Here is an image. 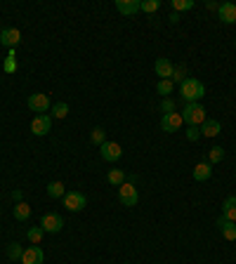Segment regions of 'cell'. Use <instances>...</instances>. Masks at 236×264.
<instances>
[{"label":"cell","instance_id":"obj_28","mask_svg":"<svg viewBox=\"0 0 236 264\" xmlns=\"http://www.w3.org/2000/svg\"><path fill=\"white\" fill-rule=\"evenodd\" d=\"M43 229H40V226H31V229H29V233H26V236H29V241H31L33 245H38L40 243V241H43Z\"/></svg>","mask_w":236,"mask_h":264},{"label":"cell","instance_id":"obj_10","mask_svg":"<svg viewBox=\"0 0 236 264\" xmlns=\"http://www.w3.org/2000/svg\"><path fill=\"white\" fill-rule=\"evenodd\" d=\"M19 42H22V31H19V29H2V33H0V45L14 50Z\"/></svg>","mask_w":236,"mask_h":264},{"label":"cell","instance_id":"obj_26","mask_svg":"<svg viewBox=\"0 0 236 264\" xmlns=\"http://www.w3.org/2000/svg\"><path fill=\"white\" fill-rule=\"evenodd\" d=\"M140 10L142 12H158L161 10V0H142V5H140Z\"/></svg>","mask_w":236,"mask_h":264},{"label":"cell","instance_id":"obj_33","mask_svg":"<svg viewBox=\"0 0 236 264\" xmlns=\"http://www.w3.org/2000/svg\"><path fill=\"white\" fill-rule=\"evenodd\" d=\"M184 74H187L184 66H175V71H172V83H184Z\"/></svg>","mask_w":236,"mask_h":264},{"label":"cell","instance_id":"obj_36","mask_svg":"<svg viewBox=\"0 0 236 264\" xmlns=\"http://www.w3.org/2000/svg\"><path fill=\"white\" fill-rule=\"evenodd\" d=\"M168 19H170V24H177V21H180V14H177V12H172Z\"/></svg>","mask_w":236,"mask_h":264},{"label":"cell","instance_id":"obj_29","mask_svg":"<svg viewBox=\"0 0 236 264\" xmlns=\"http://www.w3.org/2000/svg\"><path fill=\"white\" fill-rule=\"evenodd\" d=\"M52 116H54V118H59V120H62V118H66V116H69V104H66V102H59V104H54V106H52Z\"/></svg>","mask_w":236,"mask_h":264},{"label":"cell","instance_id":"obj_30","mask_svg":"<svg viewBox=\"0 0 236 264\" xmlns=\"http://www.w3.org/2000/svg\"><path fill=\"white\" fill-rule=\"evenodd\" d=\"M22 255H24V250H22V245L19 243L7 245V257H10V260H22Z\"/></svg>","mask_w":236,"mask_h":264},{"label":"cell","instance_id":"obj_7","mask_svg":"<svg viewBox=\"0 0 236 264\" xmlns=\"http://www.w3.org/2000/svg\"><path fill=\"white\" fill-rule=\"evenodd\" d=\"M50 127H52V118L47 116V113H40V116H36L31 120V132L36 137H45L50 132Z\"/></svg>","mask_w":236,"mask_h":264},{"label":"cell","instance_id":"obj_8","mask_svg":"<svg viewBox=\"0 0 236 264\" xmlns=\"http://www.w3.org/2000/svg\"><path fill=\"white\" fill-rule=\"evenodd\" d=\"M99 156L104 160H109V163H116V160L123 156V149L118 147L116 142H104V144L99 147Z\"/></svg>","mask_w":236,"mask_h":264},{"label":"cell","instance_id":"obj_11","mask_svg":"<svg viewBox=\"0 0 236 264\" xmlns=\"http://www.w3.org/2000/svg\"><path fill=\"white\" fill-rule=\"evenodd\" d=\"M43 260H45V253L40 245H31L22 255V264H43Z\"/></svg>","mask_w":236,"mask_h":264},{"label":"cell","instance_id":"obj_14","mask_svg":"<svg viewBox=\"0 0 236 264\" xmlns=\"http://www.w3.org/2000/svg\"><path fill=\"white\" fill-rule=\"evenodd\" d=\"M140 0H116V10L120 12V14H125V17H130V14H137L140 12Z\"/></svg>","mask_w":236,"mask_h":264},{"label":"cell","instance_id":"obj_22","mask_svg":"<svg viewBox=\"0 0 236 264\" xmlns=\"http://www.w3.org/2000/svg\"><path fill=\"white\" fill-rule=\"evenodd\" d=\"M172 12H187L194 10V0H170Z\"/></svg>","mask_w":236,"mask_h":264},{"label":"cell","instance_id":"obj_5","mask_svg":"<svg viewBox=\"0 0 236 264\" xmlns=\"http://www.w3.org/2000/svg\"><path fill=\"white\" fill-rule=\"evenodd\" d=\"M40 229L45 233H59L64 229V220H62V215H57V212H47L43 217V222H40Z\"/></svg>","mask_w":236,"mask_h":264},{"label":"cell","instance_id":"obj_1","mask_svg":"<svg viewBox=\"0 0 236 264\" xmlns=\"http://www.w3.org/2000/svg\"><path fill=\"white\" fill-rule=\"evenodd\" d=\"M180 95H182V99L187 104H196L205 95V87L196 78H184V83H180Z\"/></svg>","mask_w":236,"mask_h":264},{"label":"cell","instance_id":"obj_21","mask_svg":"<svg viewBox=\"0 0 236 264\" xmlns=\"http://www.w3.org/2000/svg\"><path fill=\"white\" fill-rule=\"evenodd\" d=\"M107 180H109V184L120 187V184H125V172H123V170H109Z\"/></svg>","mask_w":236,"mask_h":264},{"label":"cell","instance_id":"obj_24","mask_svg":"<svg viewBox=\"0 0 236 264\" xmlns=\"http://www.w3.org/2000/svg\"><path fill=\"white\" fill-rule=\"evenodd\" d=\"M90 142L97 144V147H102V144L107 142V132H104L102 127H95V130H92V135H90Z\"/></svg>","mask_w":236,"mask_h":264},{"label":"cell","instance_id":"obj_6","mask_svg":"<svg viewBox=\"0 0 236 264\" xmlns=\"http://www.w3.org/2000/svg\"><path fill=\"white\" fill-rule=\"evenodd\" d=\"M26 104H29V109H31L33 113H38V116H40V113H45V111L52 106V102H50V97H47V95H43V92H36V95L29 97V102H26Z\"/></svg>","mask_w":236,"mask_h":264},{"label":"cell","instance_id":"obj_23","mask_svg":"<svg viewBox=\"0 0 236 264\" xmlns=\"http://www.w3.org/2000/svg\"><path fill=\"white\" fill-rule=\"evenodd\" d=\"M222 158H225V149L222 147H213L210 151H208V163H210V165L220 163Z\"/></svg>","mask_w":236,"mask_h":264},{"label":"cell","instance_id":"obj_18","mask_svg":"<svg viewBox=\"0 0 236 264\" xmlns=\"http://www.w3.org/2000/svg\"><path fill=\"white\" fill-rule=\"evenodd\" d=\"M220 130H222V125L217 120H205L203 125H201V137H217Z\"/></svg>","mask_w":236,"mask_h":264},{"label":"cell","instance_id":"obj_9","mask_svg":"<svg viewBox=\"0 0 236 264\" xmlns=\"http://www.w3.org/2000/svg\"><path fill=\"white\" fill-rule=\"evenodd\" d=\"M154 71L156 75H161V80H172V71H175V66L168 57H158L156 64H154Z\"/></svg>","mask_w":236,"mask_h":264},{"label":"cell","instance_id":"obj_35","mask_svg":"<svg viewBox=\"0 0 236 264\" xmlns=\"http://www.w3.org/2000/svg\"><path fill=\"white\" fill-rule=\"evenodd\" d=\"M12 198H14V201H22V191L14 189V191H12Z\"/></svg>","mask_w":236,"mask_h":264},{"label":"cell","instance_id":"obj_13","mask_svg":"<svg viewBox=\"0 0 236 264\" xmlns=\"http://www.w3.org/2000/svg\"><path fill=\"white\" fill-rule=\"evenodd\" d=\"M220 19L225 21V24H236V5L234 2H220Z\"/></svg>","mask_w":236,"mask_h":264},{"label":"cell","instance_id":"obj_19","mask_svg":"<svg viewBox=\"0 0 236 264\" xmlns=\"http://www.w3.org/2000/svg\"><path fill=\"white\" fill-rule=\"evenodd\" d=\"M14 220H19V222H24V220H29L31 217V205L29 203H24V201H19L17 205H14Z\"/></svg>","mask_w":236,"mask_h":264},{"label":"cell","instance_id":"obj_32","mask_svg":"<svg viewBox=\"0 0 236 264\" xmlns=\"http://www.w3.org/2000/svg\"><path fill=\"white\" fill-rule=\"evenodd\" d=\"M187 139H189V142H196V139H201V127H198V125L187 127Z\"/></svg>","mask_w":236,"mask_h":264},{"label":"cell","instance_id":"obj_31","mask_svg":"<svg viewBox=\"0 0 236 264\" xmlns=\"http://www.w3.org/2000/svg\"><path fill=\"white\" fill-rule=\"evenodd\" d=\"M161 111H163V116H165V113H177V111H175V102H172L170 97H165L161 102Z\"/></svg>","mask_w":236,"mask_h":264},{"label":"cell","instance_id":"obj_4","mask_svg":"<svg viewBox=\"0 0 236 264\" xmlns=\"http://www.w3.org/2000/svg\"><path fill=\"white\" fill-rule=\"evenodd\" d=\"M87 205V198L80 191H66L64 193V208L71 212H80Z\"/></svg>","mask_w":236,"mask_h":264},{"label":"cell","instance_id":"obj_17","mask_svg":"<svg viewBox=\"0 0 236 264\" xmlns=\"http://www.w3.org/2000/svg\"><path fill=\"white\" fill-rule=\"evenodd\" d=\"M222 217L236 224V196H227L222 203Z\"/></svg>","mask_w":236,"mask_h":264},{"label":"cell","instance_id":"obj_27","mask_svg":"<svg viewBox=\"0 0 236 264\" xmlns=\"http://www.w3.org/2000/svg\"><path fill=\"white\" fill-rule=\"evenodd\" d=\"M2 66H5V74H14V71H17V54H14V50L5 57V64H2Z\"/></svg>","mask_w":236,"mask_h":264},{"label":"cell","instance_id":"obj_15","mask_svg":"<svg viewBox=\"0 0 236 264\" xmlns=\"http://www.w3.org/2000/svg\"><path fill=\"white\" fill-rule=\"evenodd\" d=\"M210 177H213V165H210L208 160L198 163V165L194 168V180L196 182H208Z\"/></svg>","mask_w":236,"mask_h":264},{"label":"cell","instance_id":"obj_25","mask_svg":"<svg viewBox=\"0 0 236 264\" xmlns=\"http://www.w3.org/2000/svg\"><path fill=\"white\" fill-rule=\"evenodd\" d=\"M172 90H175V83H172V80H158V85H156V92L163 97H168Z\"/></svg>","mask_w":236,"mask_h":264},{"label":"cell","instance_id":"obj_16","mask_svg":"<svg viewBox=\"0 0 236 264\" xmlns=\"http://www.w3.org/2000/svg\"><path fill=\"white\" fill-rule=\"evenodd\" d=\"M217 226H220V231H222V236H225L227 241H236V224L229 222V220H225L222 215L217 217Z\"/></svg>","mask_w":236,"mask_h":264},{"label":"cell","instance_id":"obj_37","mask_svg":"<svg viewBox=\"0 0 236 264\" xmlns=\"http://www.w3.org/2000/svg\"><path fill=\"white\" fill-rule=\"evenodd\" d=\"M0 33H2V29H0Z\"/></svg>","mask_w":236,"mask_h":264},{"label":"cell","instance_id":"obj_2","mask_svg":"<svg viewBox=\"0 0 236 264\" xmlns=\"http://www.w3.org/2000/svg\"><path fill=\"white\" fill-rule=\"evenodd\" d=\"M180 116H182V120L189 127H192V125H198V127H201L205 120H208V116H205V109L198 104V102H196V104H187Z\"/></svg>","mask_w":236,"mask_h":264},{"label":"cell","instance_id":"obj_20","mask_svg":"<svg viewBox=\"0 0 236 264\" xmlns=\"http://www.w3.org/2000/svg\"><path fill=\"white\" fill-rule=\"evenodd\" d=\"M64 193H66V189L62 182H50V184H47V196H50V198H62Z\"/></svg>","mask_w":236,"mask_h":264},{"label":"cell","instance_id":"obj_12","mask_svg":"<svg viewBox=\"0 0 236 264\" xmlns=\"http://www.w3.org/2000/svg\"><path fill=\"white\" fill-rule=\"evenodd\" d=\"M182 116L180 113H165V116L161 118V130L163 132H177L180 127H182Z\"/></svg>","mask_w":236,"mask_h":264},{"label":"cell","instance_id":"obj_3","mask_svg":"<svg viewBox=\"0 0 236 264\" xmlns=\"http://www.w3.org/2000/svg\"><path fill=\"white\" fill-rule=\"evenodd\" d=\"M118 201L123 203L125 208H132V205H137V201H140L137 187H135L132 182H125V184H120V187H118Z\"/></svg>","mask_w":236,"mask_h":264},{"label":"cell","instance_id":"obj_34","mask_svg":"<svg viewBox=\"0 0 236 264\" xmlns=\"http://www.w3.org/2000/svg\"><path fill=\"white\" fill-rule=\"evenodd\" d=\"M205 7H208V10H220V2H215V0H208V2H205Z\"/></svg>","mask_w":236,"mask_h":264}]
</instances>
